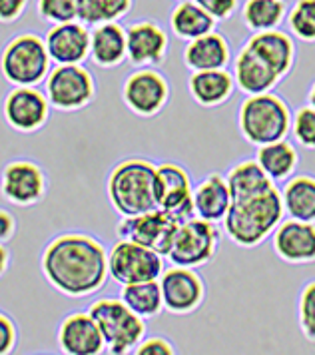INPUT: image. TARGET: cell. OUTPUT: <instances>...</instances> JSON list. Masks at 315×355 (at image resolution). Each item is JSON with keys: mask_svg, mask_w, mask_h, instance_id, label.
I'll return each mask as SVG.
<instances>
[{"mask_svg": "<svg viewBox=\"0 0 315 355\" xmlns=\"http://www.w3.org/2000/svg\"><path fill=\"white\" fill-rule=\"evenodd\" d=\"M170 98V84L152 66L134 70L122 84V100L130 112L142 118L156 116Z\"/></svg>", "mask_w": 315, "mask_h": 355, "instance_id": "4fadbf2b", "label": "cell"}, {"mask_svg": "<svg viewBox=\"0 0 315 355\" xmlns=\"http://www.w3.org/2000/svg\"><path fill=\"white\" fill-rule=\"evenodd\" d=\"M293 134L298 142L307 148H315V110L300 108L293 120Z\"/></svg>", "mask_w": 315, "mask_h": 355, "instance_id": "d590c367", "label": "cell"}, {"mask_svg": "<svg viewBox=\"0 0 315 355\" xmlns=\"http://www.w3.org/2000/svg\"><path fill=\"white\" fill-rule=\"evenodd\" d=\"M90 60L98 68H118L126 62V28L116 22H104L90 31Z\"/></svg>", "mask_w": 315, "mask_h": 355, "instance_id": "d6986e66", "label": "cell"}, {"mask_svg": "<svg viewBox=\"0 0 315 355\" xmlns=\"http://www.w3.org/2000/svg\"><path fill=\"white\" fill-rule=\"evenodd\" d=\"M44 44L52 64H84L90 58V31L78 20L52 24Z\"/></svg>", "mask_w": 315, "mask_h": 355, "instance_id": "2e32d148", "label": "cell"}, {"mask_svg": "<svg viewBox=\"0 0 315 355\" xmlns=\"http://www.w3.org/2000/svg\"><path fill=\"white\" fill-rule=\"evenodd\" d=\"M284 12L282 0H248L244 4V20L255 33L275 28L284 20Z\"/></svg>", "mask_w": 315, "mask_h": 355, "instance_id": "1f68e13d", "label": "cell"}, {"mask_svg": "<svg viewBox=\"0 0 315 355\" xmlns=\"http://www.w3.org/2000/svg\"><path fill=\"white\" fill-rule=\"evenodd\" d=\"M36 12L48 24H62L78 20L76 0H36Z\"/></svg>", "mask_w": 315, "mask_h": 355, "instance_id": "d6a6232c", "label": "cell"}, {"mask_svg": "<svg viewBox=\"0 0 315 355\" xmlns=\"http://www.w3.org/2000/svg\"><path fill=\"white\" fill-rule=\"evenodd\" d=\"M291 118L284 102L273 94H252L239 110V128L252 144L264 146L284 140Z\"/></svg>", "mask_w": 315, "mask_h": 355, "instance_id": "52a82bcc", "label": "cell"}, {"mask_svg": "<svg viewBox=\"0 0 315 355\" xmlns=\"http://www.w3.org/2000/svg\"><path fill=\"white\" fill-rule=\"evenodd\" d=\"M120 300L142 320H152L160 315V311L164 309V300H162V290H160L158 279L120 286Z\"/></svg>", "mask_w": 315, "mask_h": 355, "instance_id": "83f0119b", "label": "cell"}, {"mask_svg": "<svg viewBox=\"0 0 315 355\" xmlns=\"http://www.w3.org/2000/svg\"><path fill=\"white\" fill-rule=\"evenodd\" d=\"M8 268H10V252L6 243H0V277L8 272Z\"/></svg>", "mask_w": 315, "mask_h": 355, "instance_id": "b9f144b4", "label": "cell"}, {"mask_svg": "<svg viewBox=\"0 0 315 355\" xmlns=\"http://www.w3.org/2000/svg\"><path fill=\"white\" fill-rule=\"evenodd\" d=\"M234 76L223 68L218 70H198L189 76L188 88L191 98L205 108L223 104L234 92Z\"/></svg>", "mask_w": 315, "mask_h": 355, "instance_id": "cb8c5ba5", "label": "cell"}, {"mask_svg": "<svg viewBox=\"0 0 315 355\" xmlns=\"http://www.w3.org/2000/svg\"><path fill=\"white\" fill-rule=\"evenodd\" d=\"M44 94L58 112L88 108L98 94V84L84 64H54L44 80Z\"/></svg>", "mask_w": 315, "mask_h": 355, "instance_id": "8992f818", "label": "cell"}, {"mask_svg": "<svg viewBox=\"0 0 315 355\" xmlns=\"http://www.w3.org/2000/svg\"><path fill=\"white\" fill-rule=\"evenodd\" d=\"M246 49L264 60L280 78L287 74L293 64V40L280 31H259L250 38Z\"/></svg>", "mask_w": 315, "mask_h": 355, "instance_id": "7402d4cb", "label": "cell"}, {"mask_svg": "<svg viewBox=\"0 0 315 355\" xmlns=\"http://www.w3.org/2000/svg\"><path fill=\"white\" fill-rule=\"evenodd\" d=\"M300 323L303 334L315 341V282L305 286L300 300Z\"/></svg>", "mask_w": 315, "mask_h": 355, "instance_id": "e575fe53", "label": "cell"}, {"mask_svg": "<svg viewBox=\"0 0 315 355\" xmlns=\"http://www.w3.org/2000/svg\"><path fill=\"white\" fill-rule=\"evenodd\" d=\"M191 182L188 172L178 164L156 166V204L180 224L196 218L191 202Z\"/></svg>", "mask_w": 315, "mask_h": 355, "instance_id": "5bb4252c", "label": "cell"}, {"mask_svg": "<svg viewBox=\"0 0 315 355\" xmlns=\"http://www.w3.org/2000/svg\"><path fill=\"white\" fill-rule=\"evenodd\" d=\"M284 216V200L278 188L232 202L223 218L228 236L244 248H252L269 236Z\"/></svg>", "mask_w": 315, "mask_h": 355, "instance_id": "3957f363", "label": "cell"}, {"mask_svg": "<svg viewBox=\"0 0 315 355\" xmlns=\"http://www.w3.org/2000/svg\"><path fill=\"white\" fill-rule=\"evenodd\" d=\"M18 222L16 216L6 208H0V243H8L16 236Z\"/></svg>", "mask_w": 315, "mask_h": 355, "instance_id": "60d3db41", "label": "cell"}, {"mask_svg": "<svg viewBox=\"0 0 315 355\" xmlns=\"http://www.w3.org/2000/svg\"><path fill=\"white\" fill-rule=\"evenodd\" d=\"M52 106L38 86H12L2 100L4 122L20 134H34L50 120Z\"/></svg>", "mask_w": 315, "mask_h": 355, "instance_id": "7c38bea8", "label": "cell"}, {"mask_svg": "<svg viewBox=\"0 0 315 355\" xmlns=\"http://www.w3.org/2000/svg\"><path fill=\"white\" fill-rule=\"evenodd\" d=\"M198 6H202L210 17L216 20H223L228 18L237 6V0H194Z\"/></svg>", "mask_w": 315, "mask_h": 355, "instance_id": "f35d334b", "label": "cell"}, {"mask_svg": "<svg viewBox=\"0 0 315 355\" xmlns=\"http://www.w3.org/2000/svg\"><path fill=\"white\" fill-rule=\"evenodd\" d=\"M289 26L301 40H315V0H298L289 12Z\"/></svg>", "mask_w": 315, "mask_h": 355, "instance_id": "836d02e7", "label": "cell"}, {"mask_svg": "<svg viewBox=\"0 0 315 355\" xmlns=\"http://www.w3.org/2000/svg\"><path fill=\"white\" fill-rule=\"evenodd\" d=\"M257 164L264 168V172L271 180H284L293 172V168L298 164V154L291 148V144L278 140V142H269L259 148Z\"/></svg>", "mask_w": 315, "mask_h": 355, "instance_id": "f546056e", "label": "cell"}, {"mask_svg": "<svg viewBox=\"0 0 315 355\" xmlns=\"http://www.w3.org/2000/svg\"><path fill=\"white\" fill-rule=\"evenodd\" d=\"M234 78L237 86L252 94H264L275 86V82L280 80V76L269 68L264 60H259L255 54H252L248 49L239 52L234 64Z\"/></svg>", "mask_w": 315, "mask_h": 355, "instance_id": "d4e9b609", "label": "cell"}, {"mask_svg": "<svg viewBox=\"0 0 315 355\" xmlns=\"http://www.w3.org/2000/svg\"><path fill=\"white\" fill-rule=\"evenodd\" d=\"M48 194L46 172L32 160L8 162L0 172V196L16 208L38 206Z\"/></svg>", "mask_w": 315, "mask_h": 355, "instance_id": "8fae6325", "label": "cell"}, {"mask_svg": "<svg viewBox=\"0 0 315 355\" xmlns=\"http://www.w3.org/2000/svg\"><path fill=\"white\" fill-rule=\"evenodd\" d=\"M134 354L136 355H173L176 354V349H173V345L168 341V339L148 338V339H142V341L136 345Z\"/></svg>", "mask_w": 315, "mask_h": 355, "instance_id": "74e56055", "label": "cell"}, {"mask_svg": "<svg viewBox=\"0 0 315 355\" xmlns=\"http://www.w3.org/2000/svg\"><path fill=\"white\" fill-rule=\"evenodd\" d=\"M228 188L232 194V202L248 200L253 196L264 194L273 188L271 178L264 172V168L257 162H241L228 174Z\"/></svg>", "mask_w": 315, "mask_h": 355, "instance_id": "484cf974", "label": "cell"}, {"mask_svg": "<svg viewBox=\"0 0 315 355\" xmlns=\"http://www.w3.org/2000/svg\"><path fill=\"white\" fill-rule=\"evenodd\" d=\"M284 208L293 220L315 222V180L307 176L293 178L284 188Z\"/></svg>", "mask_w": 315, "mask_h": 355, "instance_id": "f1b7e54d", "label": "cell"}, {"mask_svg": "<svg viewBox=\"0 0 315 355\" xmlns=\"http://www.w3.org/2000/svg\"><path fill=\"white\" fill-rule=\"evenodd\" d=\"M168 52V36L162 26L150 20L134 22L126 28V60L144 68L156 66Z\"/></svg>", "mask_w": 315, "mask_h": 355, "instance_id": "ac0fdd59", "label": "cell"}, {"mask_svg": "<svg viewBox=\"0 0 315 355\" xmlns=\"http://www.w3.org/2000/svg\"><path fill=\"white\" fill-rule=\"evenodd\" d=\"M194 214L196 218L207 220L212 224L223 222L232 206V194L228 182L220 174H210L191 190Z\"/></svg>", "mask_w": 315, "mask_h": 355, "instance_id": "44dd1931", "label": "cell"}, {"mask_svg": "<svg viewBox=\"0 0 315 355\" xmlns=\"http://www.w3.org/2000/svg\"><path fill=\"white\" fill-rule=\"evenodd\" d=\"M230 62V46L228 40L218 33H207L188 40V46L184 49V64L191 72L198 70H218L225 68Z\"/></svg>", "mask_w": 315, "mask_h": 355, "instance_id": "603a6c76", "label": "cell"}, {"mask_svg": "<svg viewBox=\"0 0 315 355\" xmlns=\"http://www.w3.org/2000/svg\"><path fill=\"white\" fill-rule=\"evenodd\" d=\"M160 290L164 309L176 315H186L196 311L204 302V282L191 268L173 266L160 275Z\"/></svg>", "mask_w": 315, "mask_h": 355, "instance_id": "9a60e30c", "label": "cell"}, {"mask_svg": "<svg viewBox=\"0 0 315 355\" xmlns=\"http://www.w3.org/2000/svg\"><path fill=\"white\" fill-rule=\"evenodd\" d=\"M164 270V256L140 243L118 238L108 250V272L120 286L160 279Z\"/></svg>", "mask_w": 315, "mask_h": 355, "instance_id": "ba28073f", "label": "cell"}, {"mask_svg": "<svg viewBox=\"0 0 315 355\" xmlns=\"http://www.w3.org/2000/svg\"><path fill=\"white\" fill-rule=\"evenodd\" d=\"M309 102H312V108L315 110V84L312 86V92H309Z\"/></svg>", "mask_w": 315, "mask_h": 355, "instance_id": "7bdbcfd3", "label": "cell"}, {"mask_svg": "<svg viewBox=\"0 0 315 355\" xmlns=\"http://www.w3.org/2000/svg\"><path fill=\"white\" fill-rule=\"evenodd\" d=\"M275 250L280 258L293 263H305L315 259V226L314 222L289 220L275 232Z\"/></svg>", "mask_w": 315, "mask_h": 355, "instance_id": "ffe728a7", "label": "cell"}, {"mask_svg": "<svg viewBox=\"0 0 315 355\" xmlns=\"http://www.w3.org/2000/svg\"><path fill=\"white\" fill-rule=\"evenodd\" d=\"M40 270L50 288L66 297H90L108 284V250L84 232H62L44 245Z\"/></svg>", "mask_w": 315, "mask_h": 355, "instance_id": "6da1fadb", "label": "cell"}, {"mask_svg": "<svg viewBox=\"0 0 315 355\" xmlns=\"http://www.w3.org/2000/svg\"><path fill=\"white\" fill-rule=\"evenodd\" d=\"M56 341L66 355H100L106 352L104 338L88 309L68 313L58 325Z\"/></svg>", "mask_w": 315, "mask_h": 355, "instance_id": "e0dca14e", "label": "cell"}, {"mask_svg": "<svg viewBox=\"0 0 315 355\" xmlns=\"http://www.w3.org/2000/svg\"><path fill=\"white\" fill-rule=\"evenodd\" d=\"M106 194L112 210L120 218L154 210L158 208L156 166L144 158L118 162L106 180Z\"/></svg>", "mask_w": 315, "mask_h": 355, "instance_id": "7a4b0ae2", "label": "cell"}, {"mask_svg": "<svg viewBox=\"0 0 315 355\" xmlns=\"http://www.w3.org/2000/svg\"><path fill=\"white\" fill-rule=\"evenodd\" d=\"M18 345V327L15 320L0 311V355L12 354Z\"/></svg>", "mask_w": 315, "mask_h": 355, "instance_id": "8d00e7d4", "label": "cell"}, {"mask_svg": "<svg viewBox=\"0 0 315 355\" xmlns=\"http://www.w3.org/2000/svg\"><path fill=\"white\" fill-rule=\"evenodd\" d=\"M52 68L44 38L22 33L10 38L0 52V74L12 86H38Z\"/></svg>", "mask_w": 315, "mask_h": 355, "instance_id": "5b68a950", "label": "cell"}, {"mask_svg": "<svg viewBox=\"0 0 315 355\" xmlns=\"http://www.w3.org/2000/svg\"><path fill=\"white\" fill-rule=\"evenodd\" d=\"M78 18L86 26H98L104 22H116L126 17L132 8V0H76Z\"/></svg>", "mask_w": 315, "mask_h": 355, "instance_id": "4dcf8cb0", "label": "cell"}, {"mask_svg": "<svg viewBox=\"0 0 315 355\" xmlns=\"http://www.w3.org/2000/svg\"><path fill=\"white\" fill-rule=\"evenodd\" d=\"M218 242H220V232L216 224L202 218H189L178 227L168 259L173 266H182V268L204 266L216 256Z\"/></svg>", "mask_w": 315, "mask_h": 355, "instance_id": "30bf717a", "label": "cell"}, {"mask_svg": "<svg viewBox=\"0 0 315 355\" xmlns=\"http://www.w3.org/2000/svg\"><path fill=\"white\" fill-rule=\"evenodd\" d=\"M178 227L180 222L176 218H172L168 211L154 208L138 216H124L116 226V236L120 240L146 245L160 256L168 258Z\"/></svg>", "mask_w": 315, "mask_h": 355, "instance_id": "9c48e42d", "label": "cell"}, {"mask_svg": "<svg viewBox=\"0 0 315 355\" xmlns=\"http://www.w3.org/2000/svg\"><path fill=\"white\" fill-rule=\"evenodd\" d=\"M28 0H0V22L10 24L24 15Z\"/></svg>", "mask_w": 315, "mask_h": 355, "instance_id": "ab89813d", "label": "cell"}, {"mask_svg": "<svg viewBox=\"0 0 315 355\" xmlns=\"http://www.w3.org/2000/svg\"><path fill=\"white\" fill-rule=\"evenodd\" d=\"M216 24V18L210 17L202 6H198L194 0H182L172 10L170 26L176 36L184 40H194L198 36L212 33Z\"/></svg>", "mask_w": 315, "mask_h": 355, "instance_id": "4316f807", "label": "cell"}, {"mask_svg": "<svg viewBox=\"0 0 315 355\" xmlns=\"http://www.w3.org/2000/svg\"><path fill=\"white\" fill-rule=\"evenodd\" d=\"M88 313L104 338L106 352L112 355L134 354L146 336V320L136 315L120 297H100L88 306Z\"/></svg>", "mask_w": 315, "mask_h": 355, "instance_id": "277c9868", "label": "cell"}]
</instances>
